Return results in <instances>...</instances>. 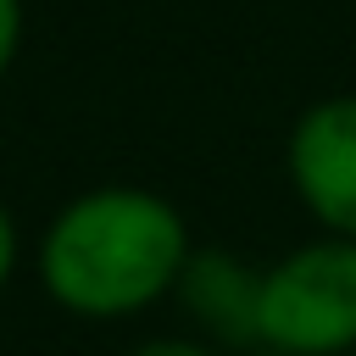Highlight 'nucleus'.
<instances>
[{"mask_svg": "<svg viewBox=\"0 0 356 356\" xmlns=\"http://www.w3.org/2000/svg\"><path fill=\"white\" fill-rule=\"evenodd\" d=\"M245 356H278V350H245Z\"/></svg>", "mask_w": 356, "mask_h": 356, "instance_id": "8", "label": "nucleus"}, {"mask_svg": "<svg viewBox=\"0 0 356 356\" xmlns=\"http://www.w3.org/2000/svg\"><path fill=\"white\" fill-rule=\"evenodd\" d=\"M189 250V222L167 195L145 184H95L56 206L33 245V273L50 306L83 323H117L172 300Z\"/></svg>", "mask_w": 356, "mask_h": 356, "instance_id": "1", "label": "nucleus"}, {"mask_svg": "<svg viewBox=\"0 0 356 356\" xmlns=\"http://www.w3.org/2000/svg\"><path fill=\"white\" fill-rule=\"evenodd\" d=\"M17 261H22V234H17L11 206L0 200V295H6V284L17 278Z\"/></svg>", "mask_w": 356, "mask_h": 356, "instance_id": "7", "label": "nucleus"}, {"mask_svg": "<svg viewBox=\"0 0 356 356\" xmlns=\"http://www.w3.org/2000/svg\"><path fill=\"white\" fill-rule=\"evenodd\" d=\"M122 356H222V350L211 339H200V334H150V339L128 345Z\"/></svg>", "mask_w": 356, "mask_h": 356, "instance_id": "5", "label": "nucleus"}, {"mask_svg": "<svg viewBox=\"0 0 356 356\" xmlns=\"http://www.w3.org/2000/svg\"><path fill=\"white\" fill-rule=\"evenodd\" d=\"M22 33H28V6L22 0H0V83L22 56Z\"/></svg>", "mask_w": 356, "mask_h": 356, "instance_id": "6", "label": "nucleus"}, {"mask_svg": "<svg viewBox=\"0 0 356 356\" xmlns=\"http://www.w3.org/2000/svg\"><path fill=\"white\" fill-rule=\"evenodd\" d=\"M178 312L211 339L217 350H256V312H261V267L222 245H195L178 284H172Z\"/></svg>", "mask_w": 356, "mask_h": 356, "instance_id": "4", "label": "nucleus"}, {"mask_svg": "<svg viewBox=\"0 0 356 356\" xmlns=\"http://www.w3.org/2000/svg\"><path fill=\"white\" fill-rule=\"evenodd\" d=\"M284 172L323 234L356 239V95H323L289 122Z\"/></svg>", "mask_w": 356, "mask_h": 356, "instance_id": "3", "label": "nucleus"}, {"mask_svg": "<svg viewBox=\"0 0 356 356\" xmlns=\"http://www.w3.org/2000/svg\"><path fill=\"white\" fill-rule=\"evenodd\" d=\"M256 350L278 356L356 350V239L317 234L261 267Z\"/></svg>", "mask_w": 356, "mask_h": 356, "instance_id": "2", "label": "nucleus"}, {"mask_svg": "<svg viewBox=\"0 0 356 356\" xmlns=\"http://www.w3.org/2000/svg\"><path fill=\"white\" fill-rule=\"evenodd\" d=\"M350 356H356V350H350Z\"/></svg>", "mask_w": 356, "mask_h": 356, "instance_id": "9", "label": "nucleus"}]
</instances>
